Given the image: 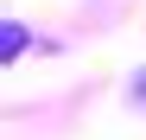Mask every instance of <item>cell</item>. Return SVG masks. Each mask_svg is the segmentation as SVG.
<instances>
[{
  "mask_svg": "<svg viewBox=\"0 0 146 140\" xmlns=\"http://www.w3.org/2000/svg\"><path fill=\"white\" fill-rule=\"evenodd\" d=\"M127 102H133V108H146V70H133V77H127Z\"/></svg>",
  "mask_w": 146,
  "mask_h": 140,
  "instance_id": "1",
  "label": "cell"
}]
</instances>
